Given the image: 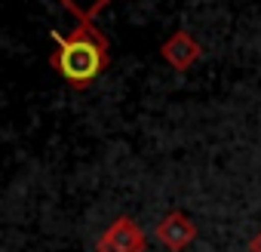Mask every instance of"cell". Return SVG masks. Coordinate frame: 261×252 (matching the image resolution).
<instances>
[{"instance_id": "obj_5", "label": "cell", "mask_w": 261, "mask_h": 252, "mask_svg": "<svg viewBox=\"0 0 261 252\" xmlns=\"http://www.w3.org/2000/svg\"><path fill=\"white\" fill-rule=\"evenodd\" d=\"M62 7H68L77 19H80V25H92V19L111 4V0H59Z\"/></svg>"}, {"instance_id": "obj_2", "label": "cell", "mask_w": 261, "mask_h": 252, "mask_svg": "<svg viewBox=\"0 0 261 252\" xmlns=\"http://www.w3.org/2000/svg\"><path fill=\"white\" fill-rule=\"evenodd\" d=\"M148 240H145V231L129 218V215H117L98 237L95 249L98 252H145Z\"/></svg>"}, {"instance_id": "obj_4", "label": "cell", "mask_w": 261, "mask_h": 252, "mask_svg": "<svg viewBox=\"0 0 261 252\" xmlns=\"http://www.w3.org/2000/svg\"><path fill=\"white\" fill-rule=\"evenodd\" d=\"M200 56H203V46L197 43V37H194L188 28H178V31L160 46V59H163L166 65H172L175 71H188Z\"/></svg>"}, {"instance_id": "obj_3", "label": "cell", "mask_w": 261, "mask_h": 252, "mask_svg": "<svg viewBox=\"0 0 261 252\" xmlns=\"http://www.w3.org/2000/svg\"><path fill=\"white\" fill-rule=\"evenodd\" d=\"M154 237H157L166 249H172V252H185V249L197 240V224L188 218V212L172 209V212H166V215L157 221Z\"/></svg>"}, {"instance_id": "obj_6", "label": "cell", "mask_w": 261, "mask_h": 252, "mask_svg": "<svg viewBox=\"0 0 261 252\" xmlns=\"http://www.w3.org/2000/svg\"><path fill=\"white\" fill-rule=\"evenodd\" d=\"M249 252H261V228L252 234V240H249Z\"/></svg>"}, {"instance_id": "obj_1", "label": "cell", "mask_w": 261, "mask_h": 252, "mask_svg": "<svg viewBox=\"0 0 261 252\" xmlns=\"http://www.w3.org/2000/svg\"><path fill=\"white\" fill-rule=\"evenodd\" d=\"M53 40L56 49L49 56V65L74 89H86L111 62V43L95 25H80L71 34L53 31Z\"/></svg>"}]
</instances>
